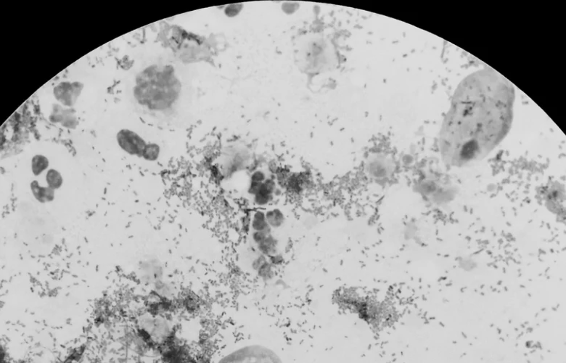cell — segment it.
<instances>
[{
  "label": "cell",
  "instance_id": "ac0fdd59",
  "mask_svg": "<svg viewBox=\"0 0 566 363\" xmlns=\"http://www.w3.org/2000/svg\"><path fill=\"white\" fill-rule=\"evenodd\" d=\"M273 233H267V232H260V231H251L249 233L250 241H251L252 245L254 247L257 246L260 242H262L264 239H266L268 235L271 234Z\"/></svg>",
  "mask_w": 566,
  "mask_h": 363
},
{
  "label": "cell",
  "instance_id": "e0dca14e",
  "mask_svg": "<svg viewBox=\"0 0 566 363\" xmlns=\"http://www.w3.org/2000/svg\"><path fill=\"white\" fill-rule=\"evenodd\" d=\"M291 173H292V172L290 171L288 169L283 168V167H280L278 171L276 173L275 175L274 176L275 181L277 182V186L281 188L283 191L285 190L287 182H288V179H289Z\"/></svg>",
  "mask_w": 566,
  "mask_h": 363
},
{
  "label": "cell",
  "instance_id": "5b68a950",
  "mask_svg": "<svg viewBox=\"0 0 566 363\" xmlns=\"http://www.w3.org/2000/svg\"><path fill=\"white\" fill-rule=\"evenodd\" d=\"M117 141L122 150L130 154L142 157L147 144L137 134L129 129H122L117 135Z\"/></svg>",
  "mask_w": 566,
  "mask_h": 363
},
{
  "label": "cell",
  "instance_id": "30bf717a",
  "mask_svg": "<svg viewBox=\"0 0 566 363\" xmlns=\"http://www.w3.org/2000/svg\"><path fill=\"white\" fill-rule=\"evenodd\" d=\"M279 241L273 233L268 235L262 242L255 246L257 251L260 254L267 257V258L277 254L279 251Z\"/></svg>",
  "mask_w": 566,
  "mask_h": 363
},
{
  "label": "cell",
  "instance_id": "7c38bea8",
  "mask_svg": "<svg viewBox=\"0 0 566 363\" xmlns=\"http://www.w3.org/2000/svg\"><path fill=\"white\" fill-rule=\"evenodd\" d=\"M275 199V196L263 188L261 185L259 191L252 197V202L257 208H264L270 207Z\"/></svg>",
  "mask_w": 566,
  "mask_h": 363
},
{
  "label": "cell",
  "instance_id": "5bb4252c",
  "mask_svg": "<svg viewBox=\"0 0 566 363\" xmlns=\"http://www.w3.org/2000/svg\"><path fill=\"white\" fill-rule=\"evenodd\" d=\"M276 268L267 260L264 263L256 273L259 278L263 280H270L275 276Z\"/></svg>",
  "mask_w": 566,
  "mask_h": 363
},
{
  "label": "cell",
  "instance_id": "ffe728a7",
  "mask_svg": "<svg viewBox=\"0 0 566 363\" xmlns=\"http://www.w3.org/2000/svg\"><path fill=\"white\" fill-rule=\"evenodd\" d=\"M268 260L275 268L283 265L285 261V257L280 252L269 257Z\"/></svg>",
  "mask_w": 566,
  "mask_h": 363
},
{
  "label": "cell",
  "instance_id": "4fadbf2b",
  "mask_svg": "<svg viewBox=\"0 0 566 363\" xmlns=\"http://www.w3.org/2000/svg\"><path fill=\"white\" fill-rule=\"evenodd\" d=\"M49 167V161L42 155H36L32 161V173L35 176H39Z\"/></svg>",
  "mask_w": 566,
  "mask_h": 363
},
{
  "label": "cell",
  "instance_id": "9c48e42d",
  "mask_svg": "<svg viewBox=\"0 0 566 363\" xmlns=\"http://www.w3.org/2000/svg\"><path fill=\"white\" fill-rule=\"evenodd\" d=\"M31 190L34 198L42 204L51 202L55 198V190L50 187L40 186L37 180H34L31 183Z\"/></svg>",
  "mask_w": 566,
  "mask_h": 363
},
{
  "label": "cell",
  "instance_id": "7a4b0ae2",
  "mask_svg": "<svg viewBox=\"0 0 566 363\" xmlns=\"http://www.w3.org/2000/svg\"><path fill=\"white\" fill-rule=\"evenodd\" d=\"M304 52V69L310 74L317 75L330 70L336 61L333 43L323 32H310Z\"/></svg>",
  "mask_w": 566,
  "mask_h": 363
},
{
  "label": "cell",
  "instance_id": "277c9868",
  "mask_svg": "<svg viewBox=\"0 0 566 363\" xmlns=\"http://www.w3.org/2000/svg\"><path fill=\"white\" fill-rule=\"evenodd\" d=\"M392 161L385 148L373 150L365 161V170L371 178L376 180H386L392 172Z\"/></svg>",
  "mask_w": 566,
  "mask_h": 363
},
{
  "label": "cell",
  "instance_id": "ba28073f",
  "mask_svg": "<svg viewBox=\"0 0 566 363\" xmlns=\"http://www.w3.org/2000/svg\"><path fill=\"white\" fill-rule=\"evenodd\" d=\"M251 231L273 233L266 219L265 209L255 208L251 211Z\"/></svg>",
  "mask_w": 566,
  "mask_h": 363
},
{
  "label": "cell",
  "instance_id": "8fae6325",
  "mask_svg": "<svg viewBox=\"0 0 566 363\" xmlns=\"http://www.w3.org/2000/svg\"><path fill=\"white\" fill-rule=\"evenodd\" d=\"M266 219L272 230L281 228L286 221V217L283 210L277 207L265 210Z\"/></svg>",
  "mask_w": 566,
  "mask_h": 363
},
{
  "label": "cell",
  "instance_id": "3957f363",
  "mask_svg": "<svg viewBox=\"0 0 566 363\" xmlns=\"http://www.w3.org/2000/svg\"><path fill=\"white\" fill-rule=\"evenodd\" d=\"M216 363H284L272 348L257 342H240L223 352Z\"/></svg>",
  "mask_w": 566,
  "mask_h": 363
},
{
  "label": "cell",
  "instance_id": "2e32d148",
  "mask_svg": "<svg viewBox=\"0 0 566 363\" xmlns=\"http://www.w3.org/2000/svg\"><path fill=\"white\" fill-rule=\"evenodd\" d=\"M160 155V147L155 143L147 144L142 153V158L148 161H155Z\"/></svg>",
  "mask_w": 566,
  "mask_h": 363
},
{
  "label": "cell",
  "instance_id": "6da1fadb",
  "mask_svg": "<svg viewBox=\"0 0 566 363\" xmlns=\"http://www.w3.org/2000/svg\"><path fill=\"white\" fill-rule=\"evenodd\" d=\"M515 91L503 76L483 69L457 87L441 131L439 148L448 165L462 167L489 155L509 132Z\"/></svg>",
  "mask_w": 566,
  "mask_h": 363
},
{
  "label": "cell",
  "instance_id": "9a60e30c",
  "mask_svg": "<svg viewBox=\"0 0 566 363\" xmlns=\"http://www.w3.org/2000/svg\"><path fill=\"white\" fill-rule=\"evenodd\" d=\"M46 182L48 187L52 189H59L63 185V177L59 172L52 169V170H48V173H47Z\"/></svg>",
  "mask_w": 566,
  "mask_h": 363
},
{
  "label": "cell",
  "instance_id": "d6986e66",
  "mask_svg": "<svg viewBox=\"0 0 566 363\" xmlns=\"http://www.w3.org/2000/svg\"><path fill=\"white\" fill-rule=\"evenodd\" d=\"M269 177V174L266 173L264 170H255L250 174L249 182H258V183H263L267 177Z\"/></svg>",
  "mask_w": 566,
  "mask_h": 363
},
{
  "label": "cell",
  "instance_id": "52a82bcc",
  "mask_svg": "<svg viewBox=\"0 0 566 363\" xmlns=\"http://www.w3.org/2000/svg\"><path fill=\"white\" fill-rule=\"evenodd\" d=\"M77 85H71L67 82L60 84L55 89V97L62 104L66 105H73L76 98L81 92V89L77 87Z\"/></svg>",
  "mask_w": 566,
  "mask_h": 363
},
{
  "label": "cell",
  "instance_id": "8992f818",
  "mask_svg": "<svg viewBox=\"0 0 566 363\" xmlns=\"http://www.w3.org/2000/svg\"><path fill=\"white\" fill-rule=\"evenodd\" d=\"M311 183L309 175L306 173H292L284 192L292 197H298L308 189Z\"/></svg>",
  "mask_w": 566,
  "mask_h": 363
},
{
  "label": "cell",
  "instance_id": "44dd1931",
  "mask_svg": "<svg viewBox=\"0 0 566 363\" xmlns=\"http://www.w3.org/2000/svg\"><path fill=\"white\" fill-rule=\"evenodd\" d=\"M262 183H258V182H249L248 184V188H247V193L250 196L253 197L259 191Z\"/></svg>",
  "mask_w": 566,
  "mask_h": 363
}]
</instances>
